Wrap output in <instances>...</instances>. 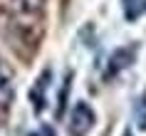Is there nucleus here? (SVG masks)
Listing matches in <instances>:
<instances>
[{"label": "nucleus", "mask_w": 146, "mask_h": 136, "mask_svg": "<svg viewBox=\"0 0 146 136\" xmlns=\"http://www.w3.org/2000/svg\"><path fill=\"white\" fill-rule=\"evenodd\" d=\"M30 136H54V131H52L50 126H40L37 131H32Z\"/></svg>", "instance_id": "nucleus-7"}, {"label": "nucleus", "mask_w": 146, "mask_h": 136, "mask_svg": "<svg viewBox=\"0 0 146 136\" xmlns=\"http://www.w3.org/2000/svg\"><path fill=\"white\" fill-rule=\"evenodd\" d=\"M121 136H134V134H131L129 129H124V134H121Z\"/></svg>", "instance_id": "nucleus-8"}, {"label": "nucleus", "mask_w": 146, "mask_h": 136, "mask_svg": "<svg viewBox=\"0 0 146 136\" xmlns=\"http://www.w3.org/2000/svg\"><path fill=\"white\" fill-rule=\"evenodd\" d=\"M69 87H72V72H67V77H64V87H62L60 92V109H57V116H62V111H64V104H67V92Z\"/></svg>", "instance_id": "nucleus-6"}, {"label": "nucleus", "mask_w": 146, "mask_h": 136, "mask_svg": "<svg viewBox=\"0 0 146 136\" xmlns=\"http://www.w3.org/2000/svg\"><path fill=\"white\" fill-rule=\"evenodd\" d=\"M94 121H97L94 109L87 102H77L69 111V124H67L69 136H87L94 129Z\"/></svg>", "instance_id": "nucleus-1"}, {"label": "nucleus", "mask_w": 146, "mask_h": 136, "mask_svg": "<svg viewBox=\"0 0 146 136\" xmlns=\"http://www.w3.org/2000/svg\"><path fill=\"white\" fill-rule=\"evenodd\" d=\"M121 5H124V17L129 23H136L146 13V0H121Z\"/></svg>", "instance_id": "nucleus-4"}, {"label": "nucleus", "mask_w": 146, "mask_h": 136, "mask_svg": "<svg viewBox=\"0 0 146 136\" xmlns=\"http://www.w3.org/2000/svg\"><path fill=\"white\" fill-rule=\"evenodd\" d=\"M50 79H52V72H50V69H45V72L37 77L35 87L30 89V102H32V109H35L37 114L45 109V102H47L45 94H47V87H50Z\"/></svg>", "instance_id": "nucleus-3"}, {"label": "nucleus", "mask_w": 146, "mask_h": 136, "mask_svg": "<svg viewBox=\"0 0 146 136\" xmlns=\"http://www.w3.org/2000/svg\"><path fill=\"white\" fill-rule=\"evenodd\" d=\"M134 121H136V129L146 131V94L134 102Z\"/></svg>", "instance_id": "nucleus-5"}, {"label": "nucleus", "mask_w": 146, "mask_h": 136, "mask_svg": "<svg viewBox=\"0 0 146 136\" xmlns=\"http://www.w3.org/2000/svg\"><path fill=\"white\" fill-rule=\"evenodd\" d=\"M136 54H139V45L134 42V45L129 47H119V50H114V52L109 54V62H107V69H104V79H114L116 74H121L124 69H129L134 62H136Z\"/></svg>", "instance_id": "nucleus-2"}]
</instances>
